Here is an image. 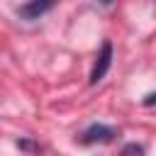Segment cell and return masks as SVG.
I'll return each mask as SVG.
<instances>
[{"mask_svg":"<svg viewBox=\"0 0 156 156\" xmlns=\"http://www.w3.org/2000/svg\"><path fill=\"white\" fill-rule=\"evenodd\" d=\"M115 136H117L115 127H107L102 122H95V124H90L88 129H83L78 134V141L80 144H110Z\"/></svg>","mask_w":156,"mask_h":156,"instance_id":"1","label":"cell"},{"mask_svg":"<svg viewBox=\"0 0 156 156\" xmlns=\"http://www.w3.org/2000/svg\"><path fill=\"white\" fill-rule=\"evenodd\" d=\"M110 66H112V41L105 39L102 46H100V54H98V58H95V66H93V71H90V85L100 83V80L105 78V73L110 71Z\"/></svg>","mask_w":156,"mask_h":156,"instance_id":"2","label":"cell"},{"mask_svg":"<svg viewBox=\"0 0 156 156\" xmlns=\"http://www.w3.org/2000/svg\"><path fill=\"white\" fill-rule=\"evenodd\" d=\"M51 7H54V2H51V0H32V2L20 5V7H17V15L32 22V20H39L44 12H49Z\"/></svg>","mask_w":156,"mask_h":156,"instance_id":"3","label":"cell"},{"mask_svg":"<svg viewBox=\"0 0 156 156\" xmlns=\"http://www.w3.org/2000/svg\"><path fill=\"white\" fill-rule=\"evenodd\" d=\"M144 154H146V149H144L141 144H136V141L127 144V146L119 151V156H144Z\"/></svg>","mask_w":156,"mask_h":156,"instance_id":"4","label":"cell"}]
</instances>
